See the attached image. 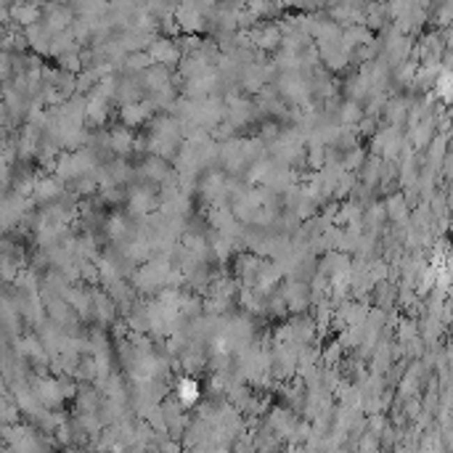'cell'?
Listing matches in <instances>:
<instances>
[{"instance_id":"cell-1","label":"cell","mask_w":453,"mask_h":453,"mask_svg":"<svg viewBox=\"0 0 453 453\" xmlns=\"http://www.w3.org/2000/svg\"><path fill=\"white\" fill-rule=\"evenodd\" d=\"M181 395H183L186 400H194L197 395H199V392H197V385H194V382H183V390H181Z\"/></svg>"}]
</instances>
